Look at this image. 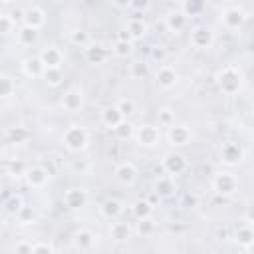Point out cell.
Here are the masks:
<instances>
[{
	"label": "cell",
	"mask_w": 254,
	"mask_h": 254,
	"mask_svg": "<svg viewBox=\"0 0 254 254\" xmlns=\"http://www.w3.org/2000/svg\"><path fill=\"white\" fill-rule=\"evenodd\" d=\"M216 83H218V87H220L222 93L234 95V93H238V89L242 87V73H240L234 65H224V67L216 73Z\"/></svg>",
	"instance_id": "6da1fadb"
},
{
	"label": "cell",
	"mask_w": 254,
	"mask_h": 254,
	"mask_svg": "<svg viewBox=\"0 0 254 254\" xmlns=\"http://www.w3.org/2000/svg\"><path fill=\"white\" fill-rule=\"evenodd\" d=\"M89 143V133L81 127V125H69L65 131H64V145L77 153V151H83Z\"/></svg>",
	"instance_id": "7a4b0ae2"
},
{
	"label": "cell",
	"mask_w": 254,
	"mask_h": 254,
	"mask_svg": "<svg viewBox=\"0 0 254 254\" xmlns=\"http://www.w3.org/2000/svg\"><path fill=\"white\" fill-rule=\"evenodd\" d=\"M167 137H169V143H171L173 147H185V145L190 143L192 131H190L189 125H185V123H173V125H169Z\"/></svg>",
	"instance_id": "3957f363"
},
{
	"label": "cell",
	"mask_w": 254,
	"mask_h": 254,
	"mask_svg": "<svg viewBox=\"0 0 254 254\" xmlns=\"http://www.w3.org/2000/svg\"><path fill=\"white\" fill-rule=\"evenodd\" d=\"M161 165H163V171H165L167 175H171V177H177V175H181V173L187 171V159H185L181 153H177V151L167 153V155L163 157Z\"/></svg>",
	"instance_id": "277c9868"
},
{
	"label": "cell",
	"mask_w": 254,
	"mask_h": 254,
	"mask_svg": "<svg viewBox=\"0 0 254 254\" xmlns=\"http://www.w3.org/2000/svg\"><path fill=\"white\" fill-rule=\"evenodd\" d=\"M133 135H135L137 143H139V145H143V147H153V145H157V143H159V139H161L159 125H151V123L141 125Z\"/></svg>",
	"instance_id": "5b68a950"
},
{
	"label": "cell",
	"mask_w": 254,
	"mask_h": 254,
	"mask_svg": "<svg viewBox=\"0 0 254 254\" xmlns=\"http://www.w3.org/2000/svg\"><path fill=\"white\" fill-rule=\"evenodd\" d=\"M220 22H222V26H224L226 30H238V28H242V24L246 22V12H244L242 8H236V6L226 8V10L222 12V16H220Z\"/></svg>",
	"instance_id": "8992f818"
},
{
	"label": "cell",
	"mask_w": 254,
	"mask_h": 254,
	"mask_svg": "<svg viewBox=\"0 0 254 254\" xmlns=\"http://www.w3.org/2000/svg\"><path fill=\"white\" fill-rule=\"evenodd\" d=\"M236 185H238V181H236V177H234L232 173H218V175L212 179V189H214L218 194H222V196L232 194V192L236 190Z\"/></svg>",
	"instance_id": "52a82bcc"
},
{
	"label": "cell",
	"mask_w": 254,
	"mask_h": 254,
	"mask_svg": "<svg viewBox=\"0 0 254 254\" xmlns=\"http://www.w3.org/2000/svg\"><path fill=\"white\" fill-rule=\"evenodd\" d=\"M212 42H214V34H212V30L206 28V26H198V28H194V30L190 32V44H192L196 50H206V48L212 46Z\"/></svg>",
	"instance_id": "ba28073f"
},
{
	"label": "cell",
	"mask_w": 254,
	"mask_h": 254,
	"mask_svg": "<svg viewBox=\"0 0 254 254\" xmlns=\"http://www.w3.org/2000/svg\"><path fill=\"white\" fill-rule=\"evenodd\" d=\"M242 159H244V151H242V147L238 143L228 141V143H224L220 147V161L224 165H238Z\"/></svg>",
	"instance_id": "9c48e42d"
},
{
	"label": "cell",
	"mask_w": 254,
	"mask_h": 254,
	"mask_svg": "<svg viewBox=\"0 0 254 254\" xmlns=\"http://www.w3.org/2000/svg\"><path fill=\"white\" fill-rule=\"evenodd\" d=\"M26 181H28V185L32 187V189H42V187H46L48 185V181H50V175H48V171L44 169V167H28V171H26Z\"/></svg>",
	"instance_id": "30bf717a"
},
{
	"label": "cell",
	"mask_w": 254,
	"mask_h": 254,
	"mask_svg": "<svg viewBox=\"0 0 254 254\" xmlns=\"http://www.w3.org/2000/svg\"><path fill=\"white\" fill-rule=\"evenodd\" d=\"M64 202L67 208H73V210L83 208L87 204V192L83 189H67L64 192Z\"/></svg>",
	"instance_id": "8fae6325"
},
{
	"label": "cell",
	"mask_w": 254,
	"mask_h": 254,
	"mask_svg": "<svg viewBox=\"0 0 254 254\" xmlns=\"http://www.w3.org/2000/svg\"><path fill=\"white\" fill-rule=\"evenodd\" d=\"M115 179H117L121 185H133L135 179H137V167H135L131 161L119 163V165L115 167Z\"/></svg>",
	"instance_id": "7c38bea8"
},
{
	"label": "cell",
	"mask_w": 254,
	"mask_h": 254,
	"mask_svg": "<svg viewBox=\"0 0 254 254\" xmlns=\"http://www.w3.org/2000/svg\"><path fill=\"white\" fill-rule=\"evenodd\" d=\"M155 77H157V85H159L161 89H171V87H175V83H177V79H179L177 69L171 67V65H161Z\"/></svg>",
	"instance_id": "4fadbf2b"
},
{
	"label": "cell",
	"mask_w": 254,
	"mask_h": 254,
	"mask_svg": "<svg viewBox=\"0 0 254 254\" xmlns=\"http://www.w3.org/2000/svg\"><path fill=\"white\" fill-rule=\"evenodd\" d=\"M81 105H83V93H81V89L71 87V89H67V91L64 93V97H62V107H64L65 111H77V109H81Z\"/></svg>",
	"instance_id": "5bb4252c"
},
{
	"label": "cell",
	"mask_w": 254,
	"mask_h": 254,
	"mask_svg": "<svg viewBox=\"0 0 254 254\" xmlns=\"http://www.w3.org/2000/svg\"><path fill=\"white\" fill-rule=\"evenodd\" d=\"M38 58L44 64V67H62V64H64V54L56 46L46 48Z\"/></svg>",
	"instance_id": "9a60e30c"
},
{
	"label": "cell",
	"mask_w": 254,
	"mask_h": 254,
	"mask_svg": "<svg viewBox=\"0 0 254 254\" xmlns=\"http://www.w3.org/2000/svg\"><path fill=\"white\" fill-rule=\"evenodd\" d=\"M107 56H109L107 48H103L99 44H87L85 52H83V58L87 64H103L107 60Z\"/></svg>",
	"instance_id": "2e32d148"
},
{
	"label": "cell",
	"mask_w": 254,
	"mask_h": 254,
	"mask_svg": "<svg viewBox=\"0 0 254 254\" xmlns=\"http://www.w3.org/2000/svg\"><path fill=\"white\" fill-rule=\"evenodd\" d=\"M24 24H28V26L40 30V28L46 24V14H44V10L38 8V6L24 10Z\"/></svg>",
	"instance_id": "e0dca14e"
},
{
	"label": "cell",
	"mask_w": 254,
	"mask_h": 254,
	"mask_svg": "<svg viewBox=\"0 0 254 254\" xmlns=\"http://www.w3.org/2000/svg\"><path fill=\"white\" fill-rule=\"evenodd\" d=\"M175 190H177V187H175V177H171V175H163V177L157 179V183H155V190H153V192H157L159 198H161V196H171Z\"/></svg>",
	"instance_id": "ac0fdd59"
},
{
	"label": "cell",
	"mask_w": 254,
	"mask_h": 254,
	"mask_svg": "<svg viewBox=\"0 0 254 254\" xmlns=\"http://www.w3.org/2000/svg\"><path fill=\"white\" fill-rule=\"evenodd\" d=\"M125 30L129 32L131 40L135 42V40H141V38L147 34V24H145L141 18L133 16V18H129V20H127V26H125Z\"/></svg>",
	"instance_id": "d6986e66"
},
{
	"label": "cell",
	"mask_w": 254,
	"mask_h": 254,
	"mask_svg": "<svg viewBox=\"0 0 254 254\" xmlns=\"http://www.w3.org/2000/svg\"><path fill=\"white\" fill-rule=\"evenodd\" d=\"M121 212H123V204H121V200H117V198H107V200L101 204V214H103L105 218H109V220L119 218Z\"/></svg>",
	"instance_id": "ffe728a7"
},
{
	"label": "cell",
	"mask_w": 254,
	"mask_h": 254,
	"mask_svg": "<svg viewBox=\"0 0 254 254\" xmlns=\"http://www.w3.org/2000/svg\"><path fill=\"white\" fill-rule=\"evenodd\" d=\"M16 36H18V42L22 46H32L38 42V30L28 26V24H22L18 30H16Z\"/></svg>",
	"instance_id": "44dd1931"
},
{
	"label": "cell",
	"mask_w": 254,
	"mask_h": 254,
	"mask_svg": "<svg viewBox=\"0 0 254 254\" xmlns=\"http://www.w3.org/2000/svg\"><path fill=\"white\" fill-rule=\"evenodd\" d=\"M73 242H75L77 248L89 250V248L95 244V234H93L91 230H87V228H79V230L73 234Z\"/></svg>",
	"instance_id": "7402d4cb"
},
{
	"label": "cell",
	"mask_w": 254,
	"mask_h": 254,
	"mask_svg": "<svg viewBox=\"0 0 254 254\" xmlns=\"http://www.w3.org/2000/svg\"><path fill=\"white\" fill-rule=\"evenodd\" d=\"M165 22H167V28L171 32H181V30H185V26L189 22V16H185L181 10H177V12H169Z\"/></svg>",
	"instance_id": "603a6c76"
},
{
	"label": "cell",
	"mask_w": 254,
	"mask_h": 254,
	"mask_svg": "<svg viewBox=\"0 0 254 254\" xmlns=\"http://www.w3.org/2000/svg\"><path fill=\"white\" fill-rule=\"evenodd\" d=\"M22 71L28 77H40L44 73V64L40 62V58H28L22 62Z\"/></svg>",
	"instance_id": "cb8c5ba5"
},
{
	"label": "cell",
	"mask_w": 254,
	"mask_h": 254,
	"mask_svg": "<svg viewBox=\"0 0 254 254\" xmlns=\"http://www.w3.org/2000/svg\"><path fill=\"white\" fill-rule=\"evenodd\" d=\"M121 119H125L121 113H119V109L115 107V105H109V107H105L103 111H101V123L105 125V127H115Z\"/></svg>",
	"instance_id": "d4e9b609"
},
{
	"label": "cell",
	"mask_w": 254,
	"mask_h": 254,
	"mask_svg": "<svg viewBox=\"0 0 254 254\" xmlns=\"http://www.w3.org/2000/svg\"><path fill=\"white\" fill-rule=\"evenodd\" d=\"M111 131H113V135H115V139H117V141H127V139H131V137H133L135 127H133L127 119H121L115 127H111Z\"/></svg>",
	"instance_id": "484cf974"
},
{
	"label": "cell",
	"mask_w": 254,
	"mask_h": 254,
	"mask_svg": "<svg viewBox=\"0 0 254 254\" xmlns=\"http://www.w3.org/2000/svg\"><path fill=\"white\" fill-rule=\"evenodd\" d=\"M109 236H111L113 240H117V242H123V240H127V238L131 236V228H129L125 222H111V226H109Z\"/></svg>",
	"instance_id": "4316f807"
},
{
	"label": "cell",
	"mask_w": 254,
	"mask_h": 254,
	"mask_svg": "<svg viewBox=\"0 0 254 254\" xmlns=\"http://www.w3.org/2000/svg\"><path fill=\"white\" fill-rule=\"evenodd\" d=\"M131 210H133V216L139 220V218H145V216H151L153 214V204L149 202V200H135L133 202V206H131Z\"/></svg>",
	"instance_id": "83f0119b"
},
{
	"label": "cell",
	"mask_w": 254,
	"mask_h": 254,
	"mask_svg": "<svg viewBox=\"0 0 254 254\" xmlns=\"http://www.w3.org/2000/svg\"><path fill=\"white\" fill-rule=\"evenodd\" d=\"M8 139H10L12 143H26V141L30 139V131H28L26 127H22V125L10 127V129H8Z\"/></svg>",
	"instance_id": "f1b7e54d"
},
{
	"label": "cell",
	"mask_w": 254,
	"mask_h": 254,
	"mask_svg": "<svg viewBox=\"0 0 254 254\" xmlns=\"http://www.w3.org/2000/svg\"><path fill=\"white\" fill-rule=\"evenodd\" d=\"M204 10V0H185L183 2V14L185 16H196Z\"/></svg>",
	"instance_id": "f546056e"
},
{
	"label": "cell",
	"mask_w": 254,
	"mask_h": 254,
	"mask_svg": "<svg viewBox=\"0 0 254 254\" xmlns=\"http://www.w3.org/2000/svg\"><path fill=\"white\" fill-rule=\"evenodd\" d=\"M236 238H238V242L242 244V246H246V248H250V244H252V240H254V232H252V224H244V226H240L238 228V232H236Z\"/></svg>",
	"instance_id": "4dcf8cb0"
},
{
	"label": "cell",
	"mask_w": 254,
	"mask_h": 254,
	"mask_svg": "<svg viewBox=\"0 0 254 254\" xmlns=\"http://www.w3.org/2000/svg\"><path fill=\"white\" fill-rule=\"evenodd\" d=\"M42 77L50 83V85H60L64 75H62V67H44V73Z\"/></svg>",
	"instance_id": "1f68e13d"
},
{
	"label": "cell",
	"mask_w": 254,
	"mask_h": 254,
	"mask_svg": "<svg viewBox=\"0 0 254 254\" xmlns=\"http://www.w3.org/2000/svg\"><path fill=\"white\" fill-rule=\"evenodd\" d=\"M115 107L119 109V113H121L125 119L135 113V101H133L131 97H121V99L115 103Z\"/></svg>",
	"instance_id": "d6a6232c"
},
{
	"label": "cell",
	"mask_w": 254,
	"mask_h": 254,
	"mask_svg": "<svg viewBox=\"0 0 254 254\" xmlns=\"http://www.w3.org/2000/svg\"><path fill=\"white\" fill-rule=\"evenodd\" d=\"M131 44L133 42H127V40H115L111 52L117 56V58H127L131 54Z\"/></svg>",
	"instance_id": "836d02e7"
},
{
	"label": "cell",
	"mask_w": 254,
	"mask_h": 254,
	"mask_svg": "<svg viewBox=\"0 0 254 254\" xmlns=\"http://www.w3.org/2000/svg\"><path fill=\"white\" fill-rule=\"evenodd\" d=\"M16 85H14V79L10 75H0V97H10L14 93Z\"/></svg>",
	"instance_id": "e575fe53"
},
{
	"label": "cell",
	"mask_w": 254,
	"mask_h": 254,
	"mask_svg": "<svg viewBox=\"0 0 254 254\" xmlns=\"http://www.w3.org/2000/svg\"><path fill=\"white\" fill-rule=\"evenodd\" d=\"M69 40L75 46H87L89 44V34L85 30H81V28H75V30L69 32Z\"/></svg>",
	"instance_id": "d590c367"
},
{
	"label": "cell",
	"mask_w": 254,
	"mask_h": 254,
	"mask_svg": "<svg viewBox=\"0 0 254 254\" xmlns=\"http://www.w3.org/2000/svg\"><path fill=\"white\" fill-rule=\"evenodd\" d=\"M131 77H135V79H141V77H145L147 73H149V64L147 62H141V60H137V62H133L131 64Z\"/></svg>",
	"instance_id": "8d00e7d4"
},
{
	"label": "cell",
	"mask_w": 254,
	"mask_h": 254,
	"mask_svg": "<svg viewBox=\"0 0 254 254\" xmlns=\"http://www.w3.org/2000/svg\"><path fill=\"white\" fill-rule=\"evenodd\" d=\"M137 232L143 234V236H149L155 232V220L151 216H145V218H139L137 222Z\"/></svg>",
	"instance_id": "74e56055"
},
{
	"label": "cell",
	"mask_w": 254,
	"mask_h": 254,
	"mask_svg": "<svg viewBox=\"0 0 254 254\" xmlns=\"http://www.w3.org/2000/svg\"><path fill=\"white\" fill-rule=\"evenodd\" d=\"M157 117H159V125H163V127H169L175 123V111H171L169 107H161Z\"/></svg>",
	"instance_id": "f35d334b"
},
{
	"label": "cell",
	"mask_w": 254,
	"mask_h": 254,
	"mask_svg": "<svg viewBox=\"0 0 254 254\" xmlns=\"http://www.w3.org/2000/svg\"><path fill=\"white\" fill-rule=\"evenodd\" d=\"M16 216H18V220H20L22 224H30V222L36 218V212H34L30 206H22V208L16 212Z\"/></svg>",
	"instance_id": "ab89813d"
},
{
	"label": "cell",
	"mask_w": 254,
	"mask_h": 254,
	"mask_svg": "<svg viewBox=\"0 0 254 254\" xmlns=\"http://www.w3.org/2000/svg\"><path fill=\"white\" fill-rule=\"evenodd\" d=\"M4 206H6V210H8L10 214H16V212L24 206V202H22V198H20V196H16V194H14V196H10V198L6 200V204H4Z\"/></svg>",
	"instance_id": "60d3db41"
},
{
	"label": "cell",
	"mask_w": 254,
	"mask_h": 254,
	"mask_svg": "<svg viewBox=\"0 0 254 254\" xmlns=\"http://www.w3.org/2000/svg\"><path fill=\"white\" fill-rule=\"evenodd\" d=\"M14 28V20L10 14H0V34H10Z\"/></svg>",
	"instance_id": "b9f144b4"
},
{
	"label": "cell",
	"mask_w": 254,
	"mask_h": 254,
	"mask_svg": "<svg viewBox=\"0 0 254 254\" xmlns=\"http://www.w3.org/2000/svg\"><path fill=\"white\" fill-rule=\"evenodd\" d=\"M26 171H28V167H26L22 161H14V163L10 165V175H14V177H24Z\"/></svg>",
	"instance_id": "7bdbcfd3"
},
{
	"label": "cell",
	"mask_w": 254,
	"mask_h": 254,
	"mask_svg": "<svg viewBox=\"0 0 254 254\" xmlns=\"http://www.w3.org/2000/svg\"><path fill=\"white\" fill-rule=\"evenodd\" d=\"M149 0H131V6L129 8H133L135 12H143V10H147L149 8Z\"/></svg>",
	"instance_id": "ee69618b"
},
{
	"label": "cell",
	"mask_w": 254,
	"mask_h": 254,
	"mask_svg": "<svg viewBox=\"0 0 254 254\" xmlns=\"http://www.w3.org/2000/svg\"><path fill=\"white\" fill-rule=\"evenodd\" d=\"M183 202H185V206H189V208H194V206L198 204V198H196V194H190V192H187V194H185V198H183Z\"/></svg>",
	"instance_id": "f6af8a7d"
},
{
	"label": "cell",
	"mask_w": 254,
	"mask_h": 254,
	"mask_svg": "<svg viewBox=\"0 0 254 254\" xmlns=\"http://www.w3.org/2000/svg\"><path fill=\"white\" fill-rule=\"evenodd\" d=\"M54 252V246L52 244H46V242H40V244H32V252Z\"/></svg>",
	"instance_id": "bcb514c9"
},
{
	"label": "cell",
	"mask_w": 254,
	"mask_h": 254,
	"mask_svg": "<svg viewBox=\"0 0 254 254\" xmlns=\"http://www.w3.org/2000/svg\"><path fill=\"white\" fill-rule=\"evenodd\" d=\"M10 18H12L14 22H16V20H24V10H18V8L12 10V12H10Z\"/></svg>",
	"instance_id": "7dc6e473"
},
{
	"label": "cell",
	"mask_w": 254,
	"mask_h": 254,
	"mask_svg": "<svg viewBox=\"0 0 254 254\" xmlns=\"http://www.w3.org/2000/svg\"><path fill=\"white\" fill-rule=\"evenodd\" d=\"M18 252H32V244H26V242H20V244H16L14 246Z\"/></svg>",
	"instance_id": "c3c4849f"
},
{
	"label": "cell",
	"mask_w": 254,
	"mask_h": 254,
	"mask_svg": "<svg viewBox=\"0 0 254 254\" xmlns=\"http://www.w3.org/2000/svg\"><path fill=\"white\" fill-rule=\"evenodd\" d=\"M117 8H121V10H125V8H129L131 6V0H111Z\"/></svg>",
	"instance_id": "681fc988"
},
{
	"label": "cell",
	"mask_w": 254,
	"mask_h": 254,
	"mask_svg": "<svg viewBox=\"0 0 254 254\" xmlns=\"http://www.w3.org/2000/svg\"><path fill=\"white\" fill-rule=\"evenodd\" d=\"M117 40H127V42H133L131 40V36H129V32L127 30H121L119 34H117Z\"/></svg>",
	"instance_id": "f907efd6"
},
{
	"label": "cell",
	"mask_w": 254,
	"mask_h": 254,
	"mask_svg": "<svg viewBox=\"0 0 254 254\" xmlns=\"http://www.w3.org/2000/svg\"><path fill=\"white\" fill-rule=\"evenodd\" d=\"M153 56L161 60V58H165V50H161V48H155V50H153Z\"/></svg>",
	"instance_id": "816d5d0a"
},
{
	"label": "cell",
	"mask_w": 254,
	"mask_h": 254,
	"mask_svg": "<svg viewBox=\"0 0 254 254\" xmlns=\"http://www.w3.org/2000/svg\"><path fill=\"white\" fill-rule=\"evenodd\" d=\"M58 2H69V0H58Z\"/></svg>",
	"instance_id": "f5cc1de1"
},
{
	"label": "cell",
	"mask_w": 254,
	"mask_h": 254,
	"mask_svg": "<svg viewBox=\"0 0 254 254\" xmlns=\"http://www.w3.org/2000/svg\"><path fill=\"white\" fill-rule=\"evenodd\" d=\"M0 2H10V0H0Z\"/></svg>",
	"instance_id": "db71d44e"
}]
</instances>
